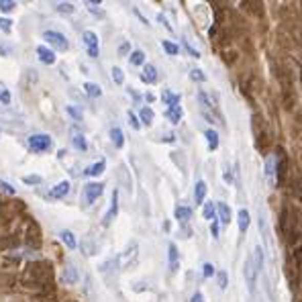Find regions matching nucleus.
<instances>
[{"mask_svg":"<svg viewBox=\"0 0 302 302\" xmlns=\"http://www.w3.org/2000/svg\"><path fill=\"white\" fill-rule=\"evenodd\" d=\"M20 284L25 288H33L39 292H45L51 288L53 284V268L49 262L39 260V262H31L20 276Z\"/></svg>","mask_w":302,"mask_h":302,"instance_id":"f257e3e1","label":"nucleus"},{"mask_svg":"<svg viewBox=\"0 0 302 302\" xmlns=\"http://www.w3.org/2000/svg\"><path fill=\"white\" fill-rule=\"evenodd\" d=\"M251 129H253V139H255V147L257 151H268L270 147V131H268V125L264 121V117L260 113L253 115L251 119Z\"/></svg>","mask_w":302,"mask_h":302,"instance_id":"f03ea898","label":"nucleus"},{"mask_svg":"<svg viewBox=\"0 0 302 302\" xmlns=\"http://www.w3.org/2000/svg\"><path fill=\"white\" fill-rule=\"evenodd\" d=\"M280 229H282L286 241H290L298 231V221H296V214L290 206H282V210H280Z\"/></svg>","mask_w":302,"mask_h":302,"instance_id":"7ed1b4c3","label":"nucleus"},{"mask_svg":"<svg viewBox=\"0 0 302 302\" xmlns=\"http://www.w3.org/2000/svg\"><path fill=\"white\" fill-rule=\"evenodd\" d=\"M137 260H139V243L131 241V243H127V247L119 255V268L121 270H129V268H133L137 264Z\"/></svg>","mask_w":302,"mask_h":302,"instance_id":"20e7f679","label":"nucleus"},{"mask_svg":"<svg viewBox=\"0 0 302 302\" xmlns=\"http://www.w3.org/2000/svg\"><path fill=\"white\" fill-rule=\"evenodd\" d=\"M27 143H29V147L35 151V153H45V151H49L53 147V139L47 133H33L27 139Z\"/></svg>","mask_w":302,"mask_h":302,"instance_id":"39448f33","label":"nucleus"},{"mask_svg":"<svg viewBox=\"0 0 302 302\" xmlns=\"http://www.w3.org/2000/svg\"><path fill=\"white\" fill-rule=\"evenodd\" d=\"M25 241H27V245L33 247V249H39V247H41V243H43V239H41V229H39V225H37L35 221H29V225H27Z\"/></svg>","mask_w":302,"mask_h":302,"instance_id":"423d86ee","label":"nucleus"},{"mask_svg":"<svg viewBox=\"0 0 302 302\" xmlns=\"http://www.w3.org/2000/svg\"><path fill=\"white\" fill-rule=\"evenodd\" d=\"M43 39H45L51 47H55L57 51H68V49H70V43H68V39H66L63 33H57V31H45V33H43Z\"/></svg>","mask_w":302,"mask_h":302,"instance_id":"0eeeda50","label":"nucleus"},{"mask_svg":"<svg viewBox=\"0 0 302 302\" xmlns=\"http://www.w3.org/2000/svg\"><path fill=\"white\" fill-rule=\"evenodd\" d=\"M82 41H84V47H86L88 55H90L92 59H96V57H98V53H100L98 35H96L94 31H84V33H82Z\"/></svg>","mask_w":302,"mask_h":302,"instance_id":"6e6552de","label":"nucleus"},{"mask_svg":"<svg viewBox=\"0 0 302 302\" xmlns=\"http://www.w3.org/2000/svg\"><path fill=\"white\" fill-rule=\"evenodd\" d=\"M219 53H221L225 63H233L237 59V45L229 39H223V43L219 45Z\"/></svg>","mask_w":302,"mask_h":302,"instance_id":"1a4fd4ad","label":"nucleus"},{"mask_svg":"<svg viewBox=\"0 0 302 302\" xmlns=\"http://www.w3.org/2000/svg\"><path fill=\"white\" fill-rule=\"evenodd\" d=\"M102 192H104V186H102L100 182H90V184H86V186H84V200H86V204L96 202V200L102 196Z\"/></svg>","mask_w":302,"mask_h":302,"instance_id":"9d476101","label":"nucleus"},{"mask_svg":"<svg viewBox=\"0 0 302 302\" xmlns=\"http://www.w3.org/2000/svg\"><path fill=\"white\" fill-rule=\"evenodd\" d=\"M266 178L270 182L272 188L278 186V157L270 153V157L266 159Z\"/></svg>","mask_w":302,"mask_h":302,"instance_id":"9b49d317","label":"nucleus"},{"mask_svg":"<svg viewBox=\"0 0 302 302\" xmlns=\"http://www.w3.org/2000/svg\"><path fill=\"white\" fill-rule=\"evenodd\" d=\"M257 276H260V272H257V268L253 266V257H251V255H247V260H245V280H247L249 292H253L255 282H257Z\"/></svg>","mask_w":302,"mask_h":302,"instance_id":"f8f14e48","label":"nucleus"},{"mask_svg":"<svg viewBox=\"0 0 302 302\" xmlns=\"http://www.w3.org/2000/svg\"><path fill=\"white\" fill-rule=\"evenodd\" d=\"M198 100L202 104V111H210V113H217L219 111V100H217L214 94H208V92L200 90L198 92Z\"/></svg>","mask_w":302,"mask_h":302,"instance_id":"ddd939ff","label":"nucleus"},{"mask_svg":"<svg viewBox=\"0 0 302 302\" xmlns=\"http://www.w3.org/2000/svg\"><path fill=\"white\" fill-rule=\"evenodd\" d=\"M117 214H119V190H115V192H113V198H111V208H109V212L104 214L102 225H104V227L113 225V221L117 219Z\"/></svg>","mask_w":302,"mask_h":302,"instance_id":"4468645a","label":"nucleus"},{"mask_svg":"<svg viewBox=\"0 0 302 302\" xmlns=\"http://www.w3.org/2000/svg\"><path fill=\"white\" fill-rule=\"evenodd\" d=\"M167 266H169V272H178L180 268V251L176 243H169L167 247Z\"/></svg>","mask_w":302,"mask_h":302,"instance_id":"2eb2a0df","label":"nucleus"},{"mask_svg":"<svg viewBox=\"0 0 302 302\" xmlns=\"http://www.w3.org/2000/svg\"><path fill=\"white\" fill-rule=\"evenodd\" d=\"M68 192H70V182L63 180V182L55 184V186L49 190V198H51V200H59V198H66Z\"/></svg>","mask_w":302,"mask_h":302,"instance_id":"dca6fc26","label":"nucleus"},{"mask_svg":"<svg viewBox=\"0 0 302 302\" xmlns=\"http://www.w3.org/2000/svg\"><path fill=\"white\" fill-rule=\"evenodd\" d=\"M80 280V274H78V270H76V266H72V264H68L63 270H61V282L63 284H76Z\"/></svg>","mask_w":302,"mask_h":302,"instance_id":"f3484780","label":"nucleus"},{"mask_svg":"<svg viewBox=\"0 0 302 302\" xmlns=\"http://www.w3.org/2000/svg\"><path fill=\"white\" fill-rule=\"evenodd\" d=\"M217 214H219V221H221L225 227L231 225L233 212H231V206H229L227 202H219V204H217Z\"/></svg>","mask_w":302,"mask_h":302,"instance_id":"a211bd4d","label":"nucleus"},{"mask_svg":"<svg viewBox=\"0 0 302 302\" xmlns=\"http://www.w3.org/2000/svg\"><path fill=\"white\" fill-rule=\"evenodd\" d=\"M82 253L84 255H96L98 253V241L92 235L84 237V241H82Z\"/></svg>","mask_w":302,"mask_h":302,"instance_id":"6ab92c4d","label":"nucleus"},{"mask_svg":"<svg viewBox=\"0 0 302 302\" xmlns=\"http://www.w3.org/2000/svg\"><path fill=\"white\" fill-rule=\"evenodd\" d=\"M37 57H39L43 63H47V66L55 63V53H53L49 47H45V45H39V47H37Z\"/></svg>","mask_w":302,"mask_h":302,"instance_id":"aec40b11","label":"nucleus"},{"mask_svg":"<svg viewBox=\"0 0 302 302\" xmlns=\"http://www.w3.org/2000/svg\"><path fill=\"white\" fill-rule=\"evenodd\" d=\"M141 80H143L145 84H155V82H157V70H155L153 63H145V66H143Z\"/></svg>","mask_w":302,"mask_h":302,"instance_id":"412c9836","label":"nucleus"},{"mask_svg":"<svg viewBox=\"0 0 302 302\" xmlns=\"http://www.w3.org/2000/svg\"><path fill=\"white\" fill-rule=\"evenodd\" d=\"M72 145H74V147H76L78 151H86V149H88L86 137H84L80 131H76V129H72Z\"/></svg>","mask_w":302,"mask_h":302,"instance_id":"4be33fe9","label":"nucleus"},{"mask_svg":"<svg viewBox=\"0 0 302 302\" xmlns=\"http://www.w3.org/2000/svg\"><path fill=\"white\" fill-rule=\"evenodd\" d=\"M206 190H208L206 182H204V180H198V182H196V186H194V198H196V202H198V204H204Z\"/></svg>","mask_w":302,"mask_h":302,"instance_id":"5701e85b","label":"nucleus"},{"mask_svg":"<svg viewBox=\"0 0 302 302\" xmlns=\"http://www.w3.org/2000/svg\"><path fill=\"white\" fill-rule=\"evenodd\" d=\"M59 239L66 243V247L68 249H76L78 247V241H76V235L72 233V231H68V229H63L61 233H59Z\"/></svg>","mask_w":302,"mask_h":302,"instance_id":"b1692460","label":"nucleus"},{"mask_svg":"<svg viewBox=\"0 0 302 302\" xmlns=\"http://www.w3.org/2000/svg\"><path fill=\"white\" fill-rule=\"evenodd\" d=\"M237 219H239V231L245 233V231L249 229V225H251V214H249L245 208H241L239 214H237Z\"/></svg>","mask_w":302,"mask_h":302,"instance_id":"393cba45","label":"nucleus"},{"mask_svg":"<svg viewBox=\"0 0 302 302\" xmlns=\"http://www.w3.org/2000/svg\"><path fill=\"white\" fill-rule=\"evenodd\" d=\"M111 139H113V145H115L117 149H121V147L125 145V135H123V131H121L119 127H113V129H111Z\"/></svg>","mask_w":302,"mask_h":302,"instance_id":"a878e982","label":"nucleus"},{"mask_svg":"<svg viewBox=\"0 0 302 302\" xmlns=\"http://www.w3.org/2000/svg\"><path fill=\"white\" fill-rule=\"evenodd\" d=\"M0 264H2L4 270H8V268H18L20 257H18V255H8V253H4V255L0 257Z\"/></svg>","mask_w":302,"mask_h":302,"instance_id":"bb28decb","label":"nucleus"},{"mask_svg":"<svg viewBox=\"0 0 302 302\" xmlns=\"http://www.w3.org/2000/svg\"><path fill=\"white\" fill-rule=\"evenodd\" d=\"M176 219L184 225V223H188L190 219H192V208L190 206H178L176 208Z\"/></svg>","mask_w":302,"mask_h":302,"instance_id":"cd10ccee","label":"nucleus"},{"mask_svg":"<svg viewBox=\"0 0 302 302\" xmlns=\"http://www.w3.org/2000/svg\"><path fill=\"white\" fill-rule=\"evenodd\" d=\"M286 169H288V159L280 153V157H278V184L284 182V178H286Z\"/></svg>","mask_w":302,"mask_h":302,"instance_id":"c85d7f7f","label":"nucleus"},{"mask_svg":"<svg viewBox=\"0 0 302 302\" xmlns=\"http://www.w3.org/2000/svg\"><path fill=\"white\" fill-rule=\"evenodd\" d=\"M251 257H253V266L257 268V272H262L264 270V249L260 245L251 251Z\"/></svg>","mask_w":302,"mask_h":302,"instance_id":"c756f323","label":"nucleus"},{"mask_svg":"<svg viewBox=\"0 0 302 302\" xmlns=\"http://www.w3.org/2000/svg\"><path fill=\"white\" fill-rule=\"evenodd\" d=\"M84 90H86V94H88L90 98L102 96V88H100L98 84H94V82H86V84H84Z\"/></svg>","mask_w":302,"mask_h":302,"instance_id":"7c9ffc66","label":"nucleus"},{"mask_svg":"<svg viewBox=\"0 0 302 302\" xmlns=\"http://www.w3.org/2000/svg\"><path fill=\"white\" fill-rule=\"evenodd\" d=\"M165 117L176 125V123H180V119H182V106L178 104V106H169L167 111H165Z\"/></svg>","mask_w":302,"mask_h":302,"instance_id":"2f4dec72","label":"nucleus"},{"mask_svg":"<svg viewBox=\"0 0 302 302\" xmlns=\"http://www.w3.org/2000/svg\"><path fill=\"white\" fill-rule=\"evenodd\" d=\"M104 167H106V161L104 159H100V161H96L94 165H90V167H86V176H100L102 171H104Z\"/></svg>","mask_w":302,"mask_h":302,"instance_id":"473e14b6","label":"nucleus"},{"mask_svg":"<svg viewBox=\"0 0 302 302\" xmlns=\"http://www.w3.org/2000/svg\"><path fill=\"white\" fill-rule=\"evenodd\" d=\"M204 137H206V141H208V149L210 151H214L219 147V133H217V131L208 129V131H204Z\"/></svg>","mask_w":302,"mask_h":302,"instance_id":"72a5a7b5","label":"nucleus"},{"mask_svg":"<svg viewBox=\"0 0 302 302\" xmlns=\"http://www.w3.org/2000/svg\"><path fill=\"white\" fill-rule=\"evenodd\" d=\"M292 196L302 204V176H296L292 180Z\"/></svg>","mask_w":302,"mask_h":302,"instance_id":"f704fd0d","label":"nucleus"},{"mask_svg":"<svg viewBox=\"0 0 302 302\" xmlns=\"http://www.w3.org/2000/svg\"><path fill=\"white\" fill-rule=\"evenodd\" d=\"M161 98H163V102L167 104V109H169V106H178V104H180V94H174V92H169V90H165Z\"/></svg>","mask_w":302,"mask_h":302,"instance_id":"c9c22d12","label":"nucleus"},{"mask_svg":"<svg viewBox=\"0 0 302 302\" xmlns=\"http://www.w3.org/2000/svg\"><path fill=\"white\" fill-rule=\"evenodd\" d=\"M214 212H217L214 202H204V204H202V217H204L206 221H212V219H214Z\"/></svg>","mask_w":302,"mask_h":302,"instance_id":"e433bc0d","label":"nucleus"},{"mask_svg":"<svg viewBox=\"0 0 302 302\" xmlns=\"http://www.w3.org/2000/svg\"><path fill=\"white\" fill-rule=\"evenodd\" d=\"M55 10L61 12V14H74L76 12V6L72 2H59V4H55Z\"/></svg>","mask_w":302,"mask_h":302,"instance_id":"4c0bfd02","label":"nucleus"},{"mask_svg":"<svg viewBox=\"0 0 302 302\" xmlns=\"http://www.w3.org/2000/svg\"><path fill=\"white\" fill-rule=\"evenodd\" d=\"M129 61H131L133 66H143V63H145V53H143L141 49H137V51H133V53L129 55Z\"/></svg>","mask_w":302,"mask_h":302,"instance_id":"58836bf2","label":"nucleus"},{"mask_svg":"<svg viewBox=\"0 0 302 302\" xmlns=\"http://www.w3.org/2000/svg\"><path fill=\"white\" fill-rule=\"evenodd\" d=\"M139 117H141V123H145V125H151L153 119H155V115H153V111H151L149 106H143L139 111Z\"/></svg>","mask_w":302,"mask_h":302,"instance_id":"ea45409f","label":"nucleus"},{"mask_svg":"<svg viewBox=\"0 0 302 302\" xmlns=\"http://www.w3.org/2000/svg\"><path fill=\"white\" fill-rule=\"evenodd\" d=\"M161 47H163V51H165L167 55H178V53H180V47H178L174 41H161Z\"/></svg>","mask_w":302,"mask_h":302,"instance_id":"a19ab883","label":"nucleus"},{"mask_svg":"<svg viewBox=\"0 0 302 302\" xmlns=\"http://www.w3.org/2000/svg\"><path fill=\"white\" fill-rule=\"evenodd\" d=\"M113 80H115V84H119V86L125 82V74H123V70H121L119 66L113 68Z\"/></svg>","mask_w":302,"mask_h":302,"instance_id":"79ce46f5","label":"nucleus"},{"mask_svg":"<svg viewBox=\"0 0 302 302\" xmlns=\"http://www.w3.org/2000/svg\"><path fill=\"white\" fill-rule=\"evenodd\" d=\"M217 280H219V286H221V290H225V288L229 286V276H227V272H225V270H221V272L217 274Z\"/></svg>","mask_w":302,"mask_h":302,"instance_id":"37998d69","label":"nucleus"},{"mask_svg":"<svg viewBox=\"0 0 302 302\" xmlns=\"http://www.w3.org/2000/svg\"><path fill=\"white\" fill-rule=\"evenodd\" d=\"M16 8V2H12V0H0V10L2 12H12Z\"/></svg>","mask_w":302,"mask_h":302,"instance_id":"c03bdc74","label":"nucleus"},{"mask_svg":"<svg viewBox=\"0 0 302 302\" xmlns=\"http://www.w3.org/2000/svg\"><path fill=\"white\" fill-rule=\"evenodd\" d=\"M190 78H192L194 82H204V80H206V76H204L202 70H192V72H190Z\"/></svg>","mask_w":302,"mask_h":302,"instance_id":"a18cd8bd","label":"nucleus"},{"mask_svg":"<svg viewBox=\"0 0 302 302\" xmlns=\"http://www.w3.org/2000/svg\"><path fill=\"white\" fill-rule=\"evenodd\" d=\"M23 182H25V184H29V186H33V184H41V182H43V178H41V176H25V178H23Z\"/></svg>","mask_w":302,"mask_h":302,"instance_id":"49530a36","label":"nucleus"},{"mask_svg":"<svg viewBox=\"0 0 302 302\" xmlns=\"http://www.w3.org/2000/svg\"><path fill=\"white\" fill-rule=\"evenodd\" d=\"M0 31L10 33V31H12V20H10V18H0Z\"/></svg>","mask_w":302,"mask_h":302,"instance_id":"de8ad7c7","label":"nucleus"},{"mask_svg":"<svg viewBox=\"0 0 302 302\" xmlns=\"http://www.w3.org/2000/svg\"><path fill=\"white\" fill-rule=\"evenodd\" d=\"M0 190H2L4 194H10V196H12V194H16V190H14L8 182H4V180H0Z\"/></svg>","mask_w":302,"mask_h":302,"instance_id":"09e8293b","label":"nucleus"},{"mask_svg":"<svg viewBox=\"0 0 302 302\" xmlns=\"http://www.w3.org/2000/svg\"><path fill=\"white\" fill-rule=\"evenodd\" d=\"M202 276H204V278L214 276V266H212V264H204V266H202Z\"/></svg>","mask_w":302,"mask_h":302,"instance_id":"8fccbe9b","label":"nucleus"},{"mask_svg":"<svg viewBox=\"0 0 302 302\" xmlns=\"http://www.w3.org/2000/svg\"><path fill=\"white\" fill-rule=\"evenodd\" d=\"M86 6H88L90 12H94V14H102V10H100V2H86Z\"/></svg>","mask_w":302,"mask_h":302,"instance_id":"3c124183","label":"nucleus"},{"mask_svg":"<svg viewBox=\"0 0 302 302\" xmlns=\"http://www.w3.org/2000/svg\"><path fill=\"white\" fill-rule=\"evenodd\" d=\"M68 113H70V117H74L76 121H82V111H80V109H76V106H68Z\"/></svg>","mask_w":302,"mask_h":302,"instance_id":"603ef678","label":"nucleus"},{"mask_svg":"<svg viewBox=\"0 0 302 302\" xmlns=\"http://www.w3.org/2000/svg\"><path fill=\"white\" fill-rule=\"evenodd\" d=\"M0 102L2 104H10V92L6 88H0Z\"/></svg>","mask_w":302,"mask_h":302,"instance_id":"864d4df0","label":"nucleus"},{"mask_svg":"<svg viewBox=\"0 0 302 302\" xmlns=\"http://www.w3.org/2000/svg\"><path fill=\"white\" fill-rule=\"evenodd\" d=\"M127 117H129V123H131V127H133V129H139V127H141L139 119H137V117H135V115H133L131 111H129V115H127Z\"/></svg>","mask_w":302,"mask_h":302,"instance_id":"5fc2aeb1","label":"nucleus"},{"mask_svg":"<svg viewBox=\"0 0 302 302\" xmlns=\"http://www.w3.org/2000/svg\"><path fill=\"white\" fill-rule=\"evenodd\" d=\"M129 49H131L129 41H123V43L119 45V55H127V53H129Z\"/></svg>","mask_w":302,"mask_h":302,"instance_id":"6e6d98bb","label":"nucleus"},{"mask_svg":"<svg viewBox=\"0 0 302 302\" xmlns=\"http://www.w3.org/2000/svg\"><path fill=\"white\" fill-rule=\"evenodd\" d=\"M186 51H188L192 57H200V51H198V49H194V47H192L188 41H186Z\"/></svg>","mask_w":302,"mask_h":302,"instance_id":"4d7b16f0","label":"nucleus"},{"mask_svg":"<svg viewBox=\"0 0 302 302\" xmlns=\"http://www.w3.org/2000/svg\"><path fill=\"white\" fill-rule=\"evenodd\" d=\"M190 302H204V296H202L200 292H196V294L192 296V300H190Z\"/></svg>","mask_w":302,"mask_h":302,"instance_id":"13d9d810","label":"nucleus"},{"mask_svg":"<svg viewBox=\"0 0 302 302\" xmlns=\"http://www.w3.org/2000/svg\"><path fill=\"white\" fill-rule=\"evenodd\" d=\"M210 231H212V235H214V237H219V223H212Z\"/></svg>","mask_w":302,"mask_h":302,"instance_id":"bf43d9fd","label":"nucleus"}]
</instances>
